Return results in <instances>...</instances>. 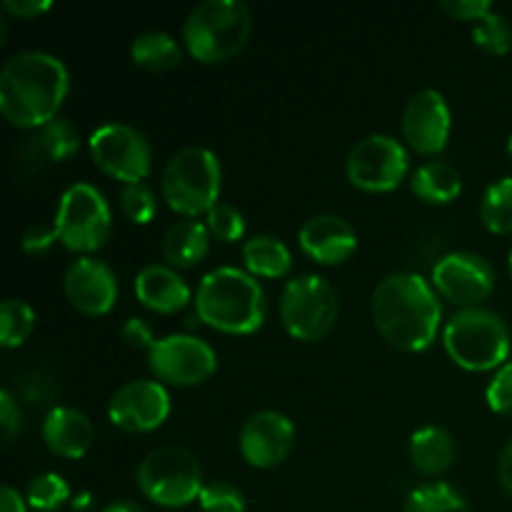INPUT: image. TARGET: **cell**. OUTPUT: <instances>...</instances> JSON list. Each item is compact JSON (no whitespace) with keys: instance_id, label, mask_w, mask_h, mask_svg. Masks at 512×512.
Returning a JSON list of instances; mask_svg holds the SVG:
<instances>
[{"instance_id":"obj_13","label":"cell","mask_w":512,"mask_h":512,"mask_svg":"<svg viewBox=\"0 0 512 512\" xmlns=\"http://www.w3.org/2000/svg\"><path fill=\"white\" fill-rule=\"evenodd\" d=\"M433 288L460 308H475L495 290V268L483 255L455 250L435 263Z\"/></svg>"},{"instance_id":"obj_17","label":"cell","mask_w":512,"mask_h":512,"mask_svg":"<svg viewBox=\"0 0 512 512\" xmlns=\"http://www.w3.org/2000/svg\"><path fill=\"white\" fill-rule=\"evenodd\" d=\"M65 298L85 315H105L118 300V278L113 268L93 255H80L68 265L63 278Z\"/></svg>"},{"instance_id":"obj_16","label":"cell","mask_w":512,"mask_h":512,"mask_svg":"<svg viewBox=\"0 0 512 512\" xmlns=\"http://www.w3.org/2000/svg\"><path fill=\"white\" fill-rule=\"evenodd\" d=\"M295 443L293 420L278 410H258L240 428V455L253 468H275L290 455Z\"/></svg>"},{"instance_id":"obj_36","label":"cell","mask_w":512,"mask_h":512,"mask_svg":"<svg viewBox=\"0 0 512 512\" xmlns=\"http://www.w3.org/2000/svg\"><path fill=\"white\" fill-rule=\"evenodd\" d=\"M20 428H23V413H20V403L15 398L13 390H0V430H3V445H10L18 438Z\"/></svg>"},{"instance_id":"obj_33","label":"cell","mask_w":512,"mask_h":512,"mask_svg":"<svg viewBox=\"0 0 512 512\" xmlns=\"http://www.w3.org/2000/svg\"><path fill=\"white\" fill-rule=\"evenodd\" d=\"M205 225H208L210 235H215L223 243H235L245 235V215L233 203H215Z\"/></svg>"},{"instance_id":"obj_29","label":"cell","mask_w":512,"mask_h":512,"mask_svg":"<svg viewBox=\"0 0 512 512\" xmlns=\"http://www.w3.org/2000/svg\"><path fill=\"white\" fill-rule=\"evenodd\" d=\"M35 328V310L25 300L8 298L0 305V345L18 348Z\"/></svg>"},{"instance_id":"obj_23","label":"cell","mask_w":512,"mask_h":512,"mask_svg":"<svg viewBox=\"0 0 512 512\" xmlns=\"http://www.w3.org/2000/svg\"><path fill=\"white\" fill-rule=\"evenodd\" d=\"M410 460L420 475H443L455 460V440L440 425H425L410 438Z\"/></svg>"},{"instance_id":"obj_38","label":"cell","mask_w":512,"mask_h":512,"mask_svg":"<svg viewBox=\"0 0 512 512\" xmlns=\"http://www.w3.org/2000/svg\"><path fill=\"white\" fill-rule=\"evenodd\" d=\"M440 10L460 20H480L485 13L493 10L490 0H440Z\"/></svg>"},{"instance_id":"obj_10","label":"cell","mask_w":512,"mask_h":512,"mask_svg":"<svg viewBox=\"0 0 512 512\" xmlns=\"http://www.w3.org/2000/svg\"><path fill=\"white\" fill-rule=\"evenodd\" d=\"M88 150L95 165L110 178L128 183H143L153 170V150L148 138L135 125L105 123L88 138Z\"/></svg>"},{"instance_id":"obj_19","label":"cell","mask_w":512,"mask_h":512,"mask_svg":"<svg viewBox=\"0 0 512 512\" xmlns=\"http://www.w3.org/2000/svg\"><path fill=\"white\" fill-rule=\"evenodd\" d=\"M298 243L315 263L338 265L345 263L358 250V233L340 215L320 213L300 225Z\"/></svg>"},{"instance_id":"obj_7","label":"cell","mask_w":512,"mask_h":512,"mask_svg":"<svg viewBox=\"0 0 512 512\" xmlns=\"http://www.w3.org/2000/svg\"><path fill=\"white\" fill-rule=\"evenodd\" d=\"M135 478L140 493L160 508H185L205 488L198 458L180 445H163L145 455Z\"/></svg>"},{"instance_id":"obj_8","label":"cell","mask_w":512,"mask_h":512,"mask_svg":"<svg viewBox=\"0 0 512 512\" xmlns=\"http://www.w3.org/2000/svg\"><path fill=\"white\" fill-rule=\"evenodd\" d=\"M338 313V293L323 275H295L280 293V320L293 338L305 343L328 335L338 320Z\"/></svg>"},{"instance_id":"obj_32","label":"cell","mask_w":512,"mask_h":512,"mask_svg":"<svg viewBox=\"0 0 512 512\" xmlns=\"http://www.w3.org/2000/svg\"><path fill=\"white\" fill-rule=\"evenodd\" d=\"M120 208L130 223L148 225L158 213V198L145 183H128L120 190Z\"/></svg>"},{"instance_id":"obj_35","label":"cell","mask_w":512,"mask_h":512,"mask_svg":"<svg viewBox=\"0 0 512 512\" xmlns=\"http://www.w3.org/2000/svg\"><path fill=\"white\" fill-rule=\"evenodd\" d=\"M485 400H488L490 410L505 418H512V360L495 370L493 380L485 390Z\"/></svg>"},{"instance_id":"obj_11","label":"cell","mask_w":512,"mask_h":512,"mask_svg":"<svg viewBox=\"0 0 512 512\" xmlns=\"http://www.w3.org/2000/svg\"><path fill=\"white\" fill-rule=\"evenodd\" d=\"M410 158L405 145L388 133L365 135L350 148L345 160L348 180L368 193H388L405 180Z\"/></svg>"},{"instance_id":"obj_25","label":"cell","mask_w":512,"mask_h":512,"mask_svg":"<svg viewBox=\"0 0 512 512\" xmlns=\"http://www.w3.org/2000/svg\"><path fill=\"white\" fill-rule=\"evenodd\" d=\"M410 188L425 203L448 205L463 193V178L445 160H430L415 170L413 178H410Z\"/></svg>"},{"instance_id":"obj_46","label":"cell","mask_w":512,"mask_h":512,"mask_svg":"<svg viewBox=\"0 0 512 512\" xmlns=\"http://www.w3.org/2000/svg\"><path fill=\"white\" fill-rule=\"evenodd\" d=\"M508 268H510V275H512V250H510V258H508Z\"/></svg>"},{"instance_id":"obj_37","label":"cell","mask_w":512,"mask_h":512,"mask_svg":"<svg viewBox=\"0 0 512 512\" xmlns=\"http://www.w3.org/2000/svg\"><path fill=\"white\" fill-rule=\"evenodd\" d=\"M28 398L30 403H50L55 398V383L48 373L43 370H35V373L23 375L18 380V395L15 398Z\"/></svg>"},{"instance_id":"obj_34","label":"cell","mask_w":512,"mask_h":512,"mask_svg":"<svg viewBox=\"0 0 512 512\" xmlns=\"http://www.w3.org/2000/svg\"><path fill=\"white\" fill-rule=\"evenodd\" d=\"M203 512H245V495L238 485L225 483H208L198 498Z\"/></svg>"},{"instance_id":"obj_4","label":"cell","mask_w":512,"mask_h":512,"mask_svg":"<svg viewBox=\"0 0 512 512\" xmlns=\"http://www.w3.org/2000/svg\"><path fill=\"white\" fill-rule=\"evenodd\" d=\"M443 345L455 365L470 373H485L508 363L512 338L508 323L498 313L475 305V308H460L445 323Z\"/></svg>"},{"instance_id":"obj_2","label":"cell","mask_w":512,"mask_h":512,"mask_svg":"<svg viewBox=\"0 0 512 512\" xmlns=\"http://www.w3.org/2000/svg\"><path fill=\"white\" fill-rule=\"evenodd\" d=\"M68 88V68L58 55L25 50L0 70V113L15 128L35 130L58 118Z\"/></svg>"},{"instance_id":"obj_22","label":"cell","mask_w":512,"mask_h":512,"mask_svg":"<svg viewBox=\"0 0 512 512\" xmlns=\"http://www.w3.org/2000/svg\"><path fill=\"white\" fill-rule=\"evenodd\" d=\"M160 250L170 268H193L210 250L208 225L195 218L178 220L165 230Z\"/></svg>"},{"instance_id":"obj_15","label":"cell","mask_w":512,"mask_h":512,"mask_svg":"<svg viewBox=\"0 0 512 512\" xmlns=\"http://www.w3.org/2000/svg\"><path fill=\"white\" fill-rule=\"evenodd\" d=\"M403 138L415 153L435 155L448 145L453 115L445 95L435 88H423L405 103Z\"/></svg>"},{"instance_id":"obj_27","label":"cell","mask_w":512,"mask_h":512,"mask_svg":"<svg viewBox=\"0 0 512 512\" xmlns=\"http://www.w3.org/2000/svg\"><path fill=\"white\" fill-rule=\"evenodd\" d=\"M480 220L490 233H512V175L493 180L480 198Z\"/></svg>"},{"instance_id":"obj_14","label":"cell","mask_w":512,"mask_h":512,"mask_svg":"<svg viewBox=\"0 0 512 512\" xmlns=\"http://www.w3.org/2000/svg\"><path fill=\"white\" fill-rule=\"evenodd\" d=\"M170 415V393L160 380H130L108 403V418L125 433H150Z\"/></svg>"},{"instance_id":"obj_45","label":"cell","mask_w":512,"mask_h":512,"mask_svg":"<svg viewBox=\"0 0 512 512\" xmlns=\"http://www.w3.org/2000/svg\"><path fill=\"white\" fill-rule=\"evenodd\" d=\"M508 155L512 158V135L508 138Z\"/></svg>"},{"instance_id":"obj_30","label":"cell","mask_w":512,"mask_h":512,"mask_svg":"<svg viewBox=\"0 0 512 512\" xmlns=\"http://www.w3.org/2000/svg\"><path fill=\"white\" fill-rule=\"evenodd\" d=\"M25 500L38 512H55L70 500V485L58 473H40L25 488Z\"/></svg>"},{"instance_id":"obj_26","label":"cell","mask_w":512,"mask_h":512,"mask_svg":"<svg viewBox=\"0 0 512 512\" xmlns=\"http://www.w3.org/2000/svg\"><path fill=\"white\" fill-rule=\"evenodd\" d=\"M130 55L140 68L170 70L183 60V48L165 30H145L130 43Z\"/></svg>"},{"instance_id":"obj_20","label":"cell","mask_w":512,"mask_h":512,"mask_svg":"<svg viewBox=\"0 0 512 512\" xmlns=\"http://www.w3.org/2000/svg\"><path fill=\"white\" fill-rule=\"evenodd\" d=\"M135 295L153 313L173 315L190 303L193 293L183 275L170 265L150 263L135 275Z\"/></svg>"},{"instance_id":"obj_44","label":"cell","mask_w":512,"mask_h":512,"mask_svg":"<svg viewBox=\"0 0 512 512\" xmlns=\"http://www.w3.org/2000/svg\"><path fill=\"white\" fill-rule=\"evenodd\" d=\"M103 512H148L143 505L133 503V500H113L103 508Z\"/></svg>"},{"instance_id":"obj_1","label":"cell","mask_w":512,"mask_h":512,"mask_svg":"<svg viewBox=\"0 0 512 512\" xmlns=\"http://www.w3.org/2000/svg\"><path fill=\"white\" fill-rule=\"evenodd\" d=\"M373 320L385 340L405 353H420L438 338L443 305L420 273L385 275L373 293Z\"/></svg>"},{"instance_id":"obj_3","label":"cell","mask_w":512,"mask_h":512,"mask_svg":"<svg viewBox=\"0 0 512 512\" xmlns=\"http://www.w3.org/2000/svg\"><path fill=\"white\" fill-rule=\"evenodd\" d=\"M195 313L220 333L250 335L265 323V290L248 270L220 265L200 280Z\"/></svg>"},{"instance_id":"obj_5","label":"cell","mask_w":512,"mask_h":512,"mask_svg":"<svg viewBox=\"0 0 512 512\" xmlns=\"http://www.w3.org/2000/svg\"><path fill=\"white\" fill-rule=\"evenodd\" d=\"M253 20L243 0H203L183 23L188 53L200 63H225L248 45Z\"/></svg>"},{"instance_id":"obj_18","label":"cell","mask_w":512,"mask_h":512,"mask_svg":"<svg viewBox=\"0 0 512 512\" xmlns=\"http://www.w3.org/2000/svg\"><path fill=\"white\" fill-rule=\"evenodd\" d=\"M80 148V133L70 120L55 118L35 128L15 150V168L20 175H33L55 163L73 158Z\"/></svg>"},{"instance_id":"obj_12","label":"cell","mask_w":512,"mask_h":512,"mask_svg":"<svg viewBox=\"0 0 512 512\" xmlns=\"http://www.w3.org/2000/svg\"><path fill=\"white\" fill-rule=\"evenodd\" d=\"M148 365L153 370L155 380L168 385H200L215 373L218 368V353L208 340L198 335L173 333L158 338V343L150 348Z\"/></svg>"},{"instance_id":"obj_40","label":"cell","mask_w":512,"mask_h":512,"mask_svg":"<svg viewBox=\"0 0 512 512\" xmlns=\"http://www.w3.org/2000/svg\"><path fill=\"white\" fill-rule=\"evenodd\" d=\"M120 333H123L125 343L133 345V348H138V350H148V353H150V348L158 343V338L153 335V328H150V325L145 323V320H140V318L125 320L123 330H120Z\"/></svg>"},{"instance_id":"obj_39","label":"cell","mask_w":512,"mask_h":512,"mask_svg":"<svg viewBox=\"0 0 512 512\" xmlns=\"http://www.w3.org/2000/svg\"><path fill=\"white\" fill-rule=\"evenodd\" d=\"M58 240V233H55V225H30L28 230L23 233V240H20V245H23L25 253H45V250H50V245Z\"/></svg>"},{"instance_id":"obj_41","label":"cell","mask_w":512,"mask_h":512,"mask_svg":"<svg viewBox=\"0 0 512 512\" xmlns=\"http://www.w3.org/2000/svg\"><path fill=\"white\" fill-rule=\"evenodd\" d=\"M3 8L18 18H35V15H43L45 10L53 8V3L50 0H5Z\"/></svg>"},{"instance_id":"obj_24","label":"cell","mask_w":512,"mask_h":512,"mask_svg":"<svg viewBox=\"0 0 512 512\" xmlns=\"http://www.w3.org/2000/svg\"><path fill=\"white\" fill-rule=\"evenodd\" d=\"M243 263L255 278H283L293 268V253L275 235L258 233L243 243Z\"/></svg>"},{"instance_id":"obj_42","label":"cell","mask_w":512,"mask_h":512,"mask_svg":"<svg viewBox=\"0 0 512 512\" xmlns=\"http://www.w3.org/2000/svg\"><path fill=\"white\" fill-rule=\"evenodd\" d=\"M25 505H28V500L13 485H3L0 488V512H28Z\"/></svg>"},{"instance_id":"obj_6","label":"cell","mask_w":512,"mask_h":512,"mask_svg":"<svg viewBox=\"0 0 512 512\" xmlns=\"http://www.w3.org/2000/svg\"><path fill=\"white\" fill-rule=\"evenodd\" d=\"M223 188V168L218 155L203 145H188L168 160L160 178L163 198L175 213L185 218L208 215L215 203H220Z\"/></svg>"},{"instance_id":"obj_9","label":"cell","mask_w":512,"mask_h":512,"mask_svg":"<svg viewBox=\"0 0 512 512\" xmlns=\"http://www.w3.org/2000/svg\"><path fill=\"white\" fill-rule=\"evenodd\" d=\"M53 225L65 248L93 253L103 248L113 230V210L93 183H73L60 195Z\"/></svg>"},{"instance_id":"obj_21","label":"cell","mask_w":512,"mask_h":512,"mask_svg":"<svg viewBox=\"0 0 512 512\" xmlns=\"http://www.w3.org/2000/svg\"><path fill=\"white\" fill-rule=\"evenodd\" d=\"M43 440L55 455L80 460L95 440V428L88 415L70 405H58L43 420Z\"/></svg>"},{"instance_id":"obj_28","label":"cell","mask_w":512,"mask_h":512,"mask_svg":"<svg viewBox=\"0 0 512 512\" xmlns=\"http://www.w3.org/2000/svg\"><path fill=\"white\" fill-rule=\"evenodd\" d=\"M403 512H470V508L453 485L430 483L408 495Z\"/></svg>"},{"instance_id":"obj_31","label":"cell","mask_w":512,"mask_h":512,"mask_svg":"<svg viewBox=\"0 0 512 512\" xmlns=\"http://www.w3.org/2000/svg\"><path fill=\"white\" fill-rule=\"evenodd\" d=\"M473 40L478 48L488 50L493 55H505L512 48V28L508 18L495 10L485 13L483 18L473 23Z\"/></svg>"},{"instance_id":"obj_43","label":"cell","mask_w":512,"mask_h":512,"mask_svg":"<svg viewBox=\"0 0 512 512\" xmlns=\"http://www.w3.org/2000/svg\"><path fill=\"white\" fill-rule=\"evenodd\" d=\"M498 478H500V485H503L505 493H508L512 498V440L508 445H505L503 453H500Z\"/></svg>"}]
</instances>
